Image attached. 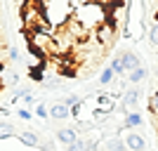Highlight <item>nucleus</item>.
Returning <instances> with one entry per match:
<instances>
[{
	"instance_id": "nucleus-2",
	"label": "nucleus",
	"mask_w": 158,
	"mask_h": 151,
	"mask_svg": "<svg viewBox=\"0 0 158 151\" xmlns=\"http://www.w3.org/2000/svg\"><path fill=\"white\" fill-rule=\"evenodd\" d=\"M40 12L47 24L57 31L73 19V2H40Z\"/></svg>"
},
{
	"instance_id": "nucleus-23",
	"label": "nucleus",
	"mask_w": 158,
	"mask_h": 151,
	"mask_svg": "<svg viewBox=\"0 0 158 151\" xmlns=\"http://www.w3.org/2000/svg\"><path fill=\"white\" fill-rule=\"evenodd\" d=\"M5 80L10 83V85H19V80H21V78H19V73H17V71H10Z\"/></svg>"
},
{
	"instance_id": "nucleus-19",
	"label": "nucleus",
	"mask_w": 158,
	"mask_h": 151,
	"mask_svg": "<svg viewBox=\"0 0 158 151\" xmlns=\"http://www.w3.org/2000/svg\"><path fill=\"white\" fill-rule=\"evenodd\" d=\"M40 85L45 87V90H57V87H61V78H57V76H54V78H47V80H43Z\"/></svg>"
},
{
	"instance_id": "nucleus-1",
	"label": "nucleus",
	"mask_w": 158,
	"mask_h": 151,
	"mask_svg": "<svg viewBox=\"0 0 158 151\" xmlns=\"http://www.w3.org/2000/svg\"><path fill=\"white\" fill-rule=\"evenodd\" d=\"M73 17L87 33H94L104 21H109V10L104 2H73Z\"/></svg>"
},
{
	"instance_id": "nucleus-18",
	"label": "nucleus",
	"mask_w": 158,
	"mask_h": 151,
	"mask_svg": "<svg viewBox=\"0 0 158 151\" xmlns=\"http://www.w3.org/2000/svg\"><path fill=\"white\" fill-rule=\"evenodd\" d=\"M149 113H151L153 118H158V90L149 97Z\"/></svg>"
},
{
	"instance_id": "nucleus-8",
	"label": "nucleus",
	"mask_w": 158,
	"mask_h": 151,
	"mask_svg": "<svg viewBox=\"0 0 158 151\" xmlns=\"http://www.w3.org/2000/svg\"><path fill=\"white\" fill-rule=\"evenodd\" d=\"M17 139H19L24 146H43V142H40V137H38V132H33V130H21V132H17Z\"/></svg>"
},
{
	"instance_id": "nucleus-4",
	"label": "nucleus",
	"mask_w": 158,
	"mask_h": 151,
	"mask_svg": "<svg viewBox=\"0 0 158 151\" xmlns=\"http://www.w3.org/2000/svg\"><path fill=\"white\" fill-rule=\"evenodd\" d=\"M116 36H118V26H116L111 19L104 21V24H102V26L94 31V38H97V43L104 47V50H109V47L116 43Z\"/></svg>"
},
{
	"instance_id": "nucleus-22",
	"label": "nucleus",
	"mask_w": 158,
	"mask_h": 151,
	"mask_svg": "<svg viewBox=\"0 0 158 151\" xmlns=\"http://www.w3.org/2000/svg\"><path fill=\"white\" fill-rule=\"evenodd\" d=\"M7 57H10V61H19V47L17 45L7 47Z\"/></svg>"
},
{
	"instance_id": "nucleus-13",
	"label": "nucleus",
	"mask_w": 158,
	"mask_h": 151,
	"mask_svg": "<svg viewBox=\"0 0 158 151\" xmlns=\"http://www.w3.org/2000/svg\"><path fill=\"white\" fill-rule=\"evenodd\" d=\"M104 149L106 151H125L127 146H125V139H120V137H111L109 142L104 144Z\"/></svg>"
},
{
	"instance_id": "nucleus-26",
	"label": "nucleus",
	"mask_w": 158,
	"mask_h": 151,
	"mask_svg": "<svg viewBox=\"0 0 158 151\" xmlns=\"http://www.w3.org/2000/svg\"><path fill=\"white\" fill-rule=\"evenodd\" d=\"M21 102H24V104H26L28 109H31V106H35V94H31V92H28V94H26L24 99H21Z\"/></svg>"
},
{
	"instance_id": "nucleus-21",
	"label": "nucleus",
	"mask_w": 158,
	"mask_h": 151,
	"mask_svg": "<svg viewBox=\"0 0 158 151\" xmlns=\"http://www.w3.org/2000/svg\"><path fill=\"white\" fill-rule=\"evenodd\" d=\"M149 40H151V47H158V21L149 28Z\"/></svg>"
},
{
	"instance_id": "nucleus-17",
	"label": "nucleus",
	"mask_w": 158,
	"mask_h": 151,
	"mask_svg": "<svg viewBox=\"0 0 158 151\" xmlns=\"http://www.w3.org/2000/svg\"><path fill=\"white\" fill-rule=\"evenodd\" d=\"M61 104H64V106H69V109H73V106L83 104V99H80L78 94H73V92H71V94H66V97L61 99Z\"/></svg>"
},
{
	"instance_id": "nucleus-3",
	"label": "nucleus",
	"mask_w": 158,
	"mask_h": 151,
	"mask_svg": "<svg viewBox=\"0 0 158 151\" xmlns=\"http://www.w3.org/2000/svg\"><path fill=\"white\" fill-rule=\"evenodd\" d=\"M54 40V57H64V54H71L73 50H76V45H78V40L73 38L71 33H69V28H57L52 36Z\"/></svg>"
},
{
	"instance_id": "nucleus-24",
	"label": "nucleus",
	"mask_w": 158,
	"mask_h": 151,
	"mask_svg": "<svg viewBox=\"0 0 158 151\" xmlns=\"http://www.w3.org/2000/svg\"><path fill=\"white\" fill-rule=\"evenodd\" d=\"M35 116H38V118H43V120H47V109H45V104H35Z\"/></svg>"
},
{
	"instance_id": "nucleus-9",
	"label": "nucleus",
	"mask_w": 158,
	"mask_h": 151,
	"mask_svg": "<svg viewBox=\"0 0 158 151\" xmlns=\"http://www.w3.org/2000/svg\"><path fill=\"white\" fill-rule=\"evenodd\" d=\"M125 146L130 151H144L146 142H144V137H142L139 132H127V135H125Z\"/></svg>"
},
{
	"instance_id": "nucleus-25",
	"label": "nucleus",
	"mask_w": 158,
	"mask_h": 151,
	"mask_svg": "<svg viewBox=\"0 0 158 151\" xmlns=\"http://www.w3.org/2000/svg\"><path fill=\"white\" fill-rule=\"evenodd\" d=\"M17 116H19L21 120H31V118H33V111H31V109H19V111H17Z\"/></svg>"
},
{
	"instance_id": "nucleus-14",
	"label": "nucleus",
	"mask_w": 158,
	"mask_h": 151,
	"mask_svg": "<svg viewBox=\"0 0 158 151\" xmlns=\"http://www.w3.org/2000/svg\"><path fill=\"white\" fill-rule=\"evenodd\" d=\"M113 78H116V73H113L111 69H109V66H104V69H102V73H99V85H102V87L111 85V83H113Z\"/></svg>"
},
{
	"instance_id": "nucleus-5",
	"label": "nucleus",
	"mask_w": 158,
	"mask_h": 151,
	"mask_svg": "<svg viewBox=\"0 0 158 151\" xmlns=\"http://www.w3.org/2000/svg\"><path fill=\"white\" fill-rule=\"evenodd\" d=\"M54 139H57L59 144H64V146H71V144H76L80 139V135H78L76 128H59L57 135H54Z\"/></svg>"
},
{
	"instance_id": "nucleus-16",
	"label": "nucleus",
	"mask_w": 158,
	"mask_h": 151,
	"mask_svg": "<svg viewBox=\"0 0 158 151\" xmlns=\"http://www.w3.org/2000/svg\"><path fill=\"white\" fill-rule=\"evenodd\" d=\"M127 76H130V78H127V80H130L132 85L137 87L139 83H144V80H146V69H144V66H142V69H137V71H132V73H127Z\"/></svg>"
},
{
	"instance_id": "nucleus-20",
	"label": "nucleus",
	"mask_w": 158,
	"mask_h": 151,
	"mask_svg": "<svg viewBox=\"0 0 158 151\" xmlns=\"http://www.w3.org/2000/svg\"><path fill=\"white\" fill-rule=\"evenodd\" d=\"M109 69H111L116 76H123L125 73V69H123V61H120V57H116V59H111V64H109Z\"/></svg>"
},
{
	"instance_id": "nucleus-11",
	"label": "nucleus",
	"mask_w": 158,
	"mask_h": 151,
	"mask_svg": "<svg viewBox=\"0 0 158 151\" xmlns=\"http://www.w3.org/2000/svg\"><path fill=\"white\" fill-rule=\"evenodd\" d=\"M50 118H52V120H66V118H71V109L64 106L61 102H57V104L50 106Z\"/></svg>"
},
{
	"instance_id": "nucleus-12",
	"label": "nucleus",
	"mask_w": 158,
	"mask_h": 151,
	"mask_svg": "<svg viewBox=\"0 0 158 151\" xmlns=\"http://www.w3.org/2000/svg\"><path fill=\"white\" fill-rule=\"evenodd\" d=\"M142 123H144V118H142V113H137V111H130V113L123 116V128H125V130H135V128H139Z\"/></svg>"
},
{
	"instance_id": "nucleus-7",
	"label": "nucleus",
	"mask_w": 158,
	"mask_h": 151,
	"mask_svg": "<svg viewBox=\"0 0 158 151\" xmlns=\"http://www.w3.org/2000/svg\"><path fill=\"white\" fill-rule=\"evenodd\" d=\"M120 61H123L125 73H132V71H137V69H142V61H139L137 52H132V50H127V52L120 54Z\"/></svg>"
},
{
	"instance_id": "nucleus-15",
	"label": "nucleus",
	"mask_w": 158,
	"mask_h": 151,
	"mask_svg": "<svg viewBox=\"0 0 158 151\" xmlns=\"http://www.w3.org/2000/svg\"><path fill=\"white\" fill-rule=\"evenodd\" d=\"M12 135H17V125L14 123H0V139H10Z\"/></svg>"
},
{
	"instance_id": "nucleus-6",
	"label": "nucleus",
	"mask_w": 158,
	"mask_h": 151,
	"mask_svg": "<svg viewBox=\"0 0 158 151\" xmlns=\"http://www.w3.org/2000/svg\"><path fill=\"white\" fill-rule=\"evenodd\" d=\"M97 109H99V111H104L106 116H111L113 109H116V94L99 92V94H97Z\"/></svg>"
},
{
	"instance_id": "nucleus-10",
	"label": "nucleus",
	"mask_w": 158,
	"mask_h": 151,
	"mask_svg": "<svg viewBox=\"0 0 158 151\" xmlns=\"http://www.w3.org/2000/svg\"><path fill=\"white\" fill-rule=\"evenodd\" d=\"M139 94H142V87H139V85H137V87H130V90L123 94V111L139 104Z\"/></svg>"
}]
</instances>
